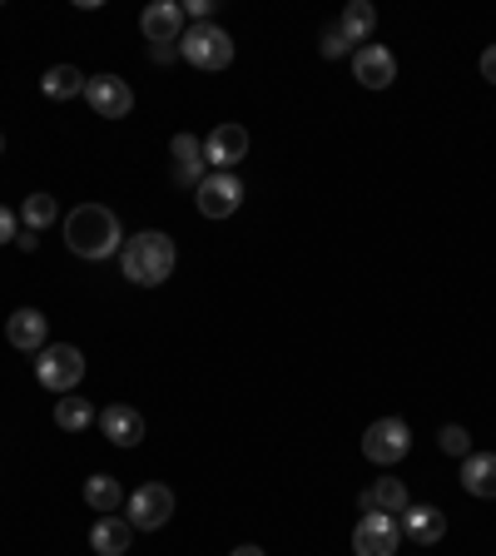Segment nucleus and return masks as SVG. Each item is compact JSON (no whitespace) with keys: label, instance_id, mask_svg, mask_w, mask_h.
I'll return each instance as SVG.
<instances>
[{"label":"nucleus","instance_id":"nucleus-1","mask_svg":"<svg viewBox=\"0 0 496 556\" xmlns=\"http://www.w3.org/2000/svg\"><path fill=\"white\" fill-rule=\"evenodd\" d=\"M65 243L75 258H90V264H100V258L119 254L125 249V229H119L115 208L104 204H80L65 214Z\"/></svg>","mask_w":496,"mask_h":556},{"label":"nucleus","instance_id":"nucleus-2","mask_svg":"<svg viewBox=\"0 0 496 556\" xmlns=\"http://www.w3.org/2000/svg\"><path fill=\"white\" fill-rule=\"evenodd\" d=\"M174 264H179V249H174V239L160 229L129 233L125 249H119V268H125V278L135 289H160V283H169Z\"/></svg>","mask_w":496,"mask_h":556},{"label":"nucleus","instance_id":"nucleus-3","mask_svg":"<svg viewBox=\"0 0 496 556\" xmlns=\"http://www.w3.org/2000/svg\"><path fill=\"white\" fill-rule=\"evenodd\" d=\"M85 378V353L75 343H46L35 353V382L46 388V393H75Z\"/></svg>","mask_w":496,"mask_h":556},{"label":"nucleus","instance_id":"nucleus-4","mask_svg":"<svg viewBox=\"0 0 496 556\" xmlns=\"http://www.w3.org/2000/svg\"><path fill=\"white\" fill-rule=\"evenodd\" d=\"M179 55L189 60L194 70H229L233 65V35L224 25H189L179 35Z\"/></svg>","mask_w":496,"mask_h":556},{"label":"nucleus","instance_id":"nucleus-5","mask_svg":"<svg viewBox=\"0 0 496 556\" xmlns=\"http://www.w3.org/2000/svg\"><path fill=\"white\" fill-rule=\"evenodd\" d=\"M412 452V428L403 417H378L368 432H363V457L378 467H397Z\"/></svg>","mask_w":496,"mask_h":556},{"label":"nucleus","instance_id":"nucleus-6","mask_svg":"<svg viewBox=\"0 0 496 556\" xmlns=\"http://www.w3.org/2000/svg\"><path fill=\"white\" fill-rule=\"evenodd\" d=\"M403 546V521L393 511H363L353 527V556H397Z\"/></svg>","mask_w":496,"mask_h":556},{"label":"nucleus","instance_id":"nucleus-7","mask_svg":"<svg viewBox=\"0 0 496 556\" xmlns=\"http://www.w3.org/2000/svg\"><path fill=\"white\" fill-rule=\"evenodd\" d=\"M169 517H174V492H169V482H144V486H135L129 492V527L135 532H160V527H169Z\"/></svg>","mask_w":496,"mask_h":556},{"label":"nucleus","instance_id":"nucleus-8","mask_svg":"<svg viewBox=\"0 0 496 556\" xmlns=\"http://www.w3.org/2000/svg\"><path fill=\"white\" fill-rule=\"evenodd\" d=\"M194 204L204 219H229V214H239V204H243V179L233 169L204 174V185L194 189Z\"/></svg>","mask_w":496,"mask_h":556},{"label":"nucleus","instance_id":"nucleus-9","mask_svg":"<svg viewBox=\"0 0 496 556\" xmlns=\"http://www.w3.org/2000/svg\"><path fill=\"white\" fill-rule=\"evenodd\" d=\"M85 100H90V110L100 119H125L129 110H135V90H129V80H119V75H94V80H85Z\"/></svg>","mask_w":496,"mask_h":556},{"label":"nucleus","instance_id":"nucleus-10","mask_svg":"<svg viewBox=\"0 0 496 556\" xmlns=\"http://www.w3.org/2000/svg\"><path fill=\"white\" fill-rule=\"evenodd\" d=\"M353 80L363 85V90H387V85L397 80V55L387 46H358L353 50Z\"/></svg>","mask_w":496,"mask_h":556},{"label":"nucleus","instance_id":"nucleus-11","mask_svg":"<svg viewBox=\"0 0 496 556\" xmlns=\"http://www.w3.org/2000/svg\"><path fill=\"white\" fill-rule=\"evenodd\" d=\"M139 30H144L150 46H179V35H185V5H179V0H154V5H144V15H139Z\"/></svg>","mask_w":496,"mask_h":556},{"label":"nucleus","instance_id":"nucleus-12","mask_svg":"<svg viewBox=\"0 0 496 556\" xmlns=\"http://www.w3.org/2000/svg\"><path fill=\"white\" fill-rule=\"evenodd\" d=\"M249 160V129L243 125H214L204 139V164L208 169H233Z\"/></svg>","mask_w":496,"mask_h":556},{"label":"nucleus","instance_id":"nucleus-13","mask_svg":"<svg viewBox=\"0 0 496 556\" xmlns=\"http://www.w3.org/2000/svg\"><path fill=\"white\" fill-rule=\"evenodd\" d=\"M397 521H403V536L417 546H437L442 536H447V511L432 507V502H412Z\"/></svg>","mask_w":496,"mask_h":556},{"label":"nucleus","instance_id":"nucleus-14","mask_svg":"<svg viewBox=\"0 0 496 556\" xmlns=\"http://www.w3.org/2000/svg\"><path fill=\"white\" fill-rule=\"evenodd\" d=\"M100 432L115 442V447H139V442H144V417L129 403H110V407H100Z\"/></svg>","mask_w":496,"mask_h":556},{"label":"nucleus","instance_id":"nucleus-15","mask_svg":"<svg viewBox=\"0 0 496 556\" xmlns=\"http://www.w3.org/2000/svg\"><path fill=\"white\" fill-rule=\"evenodd\" d=\"M46 333H50V318L40 308H15L11 318H5V338H11V348H21V353H40Z\"/></svg>","mask_w":496,"mask_h":556},{"label":"nucleus","instance_id":"nucleus-16","mask_svg":"<svg viewBox=\"0 0 496 556\" xmlns=\"http://www.w3.org/2000/svg\"><path fill=\"white\" fill-rule=\"evenodd\" d=\"M462 486H467V497L496 502V452H467L462 457Z\"/></svg>","mask_w":496,"mask_h":556},{"label":"nucleus","instance_id":"nucleus-17","mask_svg":"<svg viewBox=\"0 0 496 556\" xmlns=\"http://www.w3.org/2000/svg\"><path fill=\"white\" fill-rule=\"evenodd\" d=\"M358 507L363 511H393V517H403V511L412 507V502H407V482H403V477H378V482H372L368 492L358 497Z\"/></svg>","mask_w":496,"mask_h":556},{"label":"nucleus","instance_id":"nucleus-18","mask_svg":"<svg viewBox=\"0 0 496 556\" xmlns=\"http://www.w3.org/2000/svg\"><path fill=\"white\" fill-rule=\"evenodd\" d=\"M129 542H135V527H129L125 517H100L90 527V546L94 556H125Z\"/></svg>","mask_w":496,"mask_h":556},{"label":"nucleus","instance_id":"nucleus-19","mask_svg":"<svg viewBox=\"0 0 496 556\" xmlns=\"http://www.w3.org/2000/svg\"><path fill=\"white\" fill-rule=\"evenodd\" d=\"M85 502H90L100 517H115V511L125 507V486H119V477L94 472V477H85Z\"/></svg>","mask_w":496,"mask_h":556},{"label":"nucleus","instance_id":"nucleus-20","mask_svg":"<svg viewBox=\"0 0 496 556\" xmlns=\"http://www.w3.org/2000/svg\"><path fill=\"white\" fill-rule=\"evenodd\" d=\"M338 30H343L353 46H368L372 30H378V11H372L368 0H347V5H343V21H338Z\"/></svg>","mask_w":496,"mask_h":556},{"label":"nucleus","instance_id":"nucleus-21","mask_svg":"<svg viewBox=\"0 0 496 556\" xmlns=\"http://www.w3.org/2000/svg\"><path fill=\"white\" fill-rule=\"evenodd\" d=\"M40 90H46V100H80L85 75L75 65H50L46 75H40Z\"/></svg>","mask_w":496,"mask_h":556},{"label":"nucleus","instance_id":"nucleus-22","mask_svg":"<svg viewBox=\"0 0 496 556\" xmlns=\"http://www.w3.org/2000/svg\"><path fill=\"white\" fill-rule=\"evenodd\" d=\"M90 422H100V413H94L90 397L65 393V397L55 403V428H60V432H85Z\"/></svg>","mask_w":496,"mask_h":556},{"label":"nucleus","instance_id":"nucleus-23","mask_svg":"<svg viewBox=\"0 0 496 556\" xmlns=\"http://www.w3.org/2000/svg\"><path fill=\"white\" fill-rule=\"evenodd\" d=\"M55 219H60V199H55V194H30V199L21 204V229H35V233H40V229H50Z\"/></svg>","mask_w":496,"mask_h":556},{"label":"nucleus","instance_id":"nucleus-24","mask_svg":"<svg viewBox=\"0 0 496 556\" xmlns=\"http://www.w3.org/2000/svg\"><path fill=\"white\" fill-rule=\"evenodd\" d=\"M169 154H174V164H179V169L204 164V139H199V135H174L169 139ZM204 169H208V164H204Z\"/></svg>","mask_w":496,"mask_h":556},{"label":"nucleus","instance_id":"nucleus-25","mask_svg":"<svg viewBox=\"0 0 496 556\" xmlns=\"http://www.w3.org/2000/svg\"><path fill=\"white\" fill-rule=\"evenodd\" d=\"M437 447L447 452V457H467V452H472V432H467L462 422H442Z\"/></svg>","mask_w":496,"mask_h":556},{"label":"nucleus","instance_id":"nucleus-26","mask_svg":"<svg viewBox=\"0 0 496 556\" xmlns=\"http://www.w3.org/2000/svg\"><path fill=\"white\" fill-rule=\"evenodd\" d=\"M318 50H323V60H343V55H353V50H358V46H353V40H347V35L333 25V30H323V40H318Z\"/></svg>","mask_w":496,"mask_h":556},{"label":"nucleus","instance_id":"nucleus-27","mask_svg":"<svg viewBox=\"0 0 496 556\" xmlns=\"http://www.w3.org/2000/svg\"><path fill=\"white\" fill-rule=\"evenodd\" d=\"M15 233H21V214H11V208H0V243H11Z\"/></svg>","mask_w":496,"mask_h":556},{"label":"nucleus","instance_id":"nucleus-28","mask_svg":"<svg viewBox=\"0 0 496 556\" xmlns=\"http://www.w3.org/2000/svg\"><path fill=\"white\" fill-rule=\"evenodd\" d=\"M482 80H486V85H496V46H486V50H482Z\"/></svg>","mask_w":496,"mask_h":556},{"label":"nucleus","instance_id":"nucleus-29","mask_svg":"<svg viewBox=\"0 0 496 556\" xmlns=\"http://www.w3.org/2000/svg\"><path fill=\"white\" fill-rule=\"evenodd\" d=\"M15 243H21V254H35V249H40V239H35V229H21V233H15Z\"/></svg>","mask_w":496,"mask_h":556},{"label":"nucleus","instance_id":"nucleus-30","mask_svg":"<svg viewBox=\"0 0 496 556\" xmlns=\"http://www.w3.org/2000/svg\"><path fill=\"white\" fill-rule=\"evenodd\" d=\"M174 55H179V46H150V60H160V65L174 60Z\"/></svg>","mask_w":496,"mask_h":556},{"label":"nucleus","instance_id":"nucleus-31","mask_svg":"<svg viewBox=\"0 0 496 556\" xmlns=\"http://www.w3.org/2000/svg\"><path fill=\"white\" fill-rule=\"evenodd\" d=\"M229 556H268V552H264V546H233Z\"/></svg>","mask_w":496,"mask_h":556},{"label":"nucleus","instance_id":"nucleus-32","mask_svg":"<svg viewBox=\"0 0 496 556\" xmlns=\"http://www.w3.org/2000/svg\"><path fill=\"white\" fill-rule=\"evenodd\" d=\"M0 154H5V135H0Z\"/></svg>","mask_w":496,"mask_h":556}]
</instances>
